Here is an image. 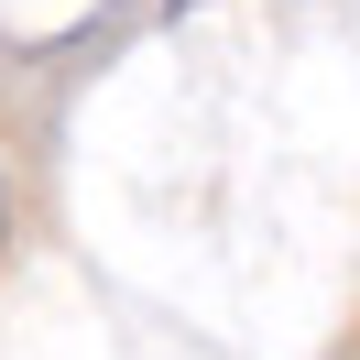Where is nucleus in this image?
Listing matches in <instances>:
<instances>
[]
</instances>
